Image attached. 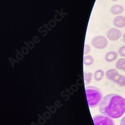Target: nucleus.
<instances>
[{
	"label": "nucleus",
	"instance_id": "f257e3e1",
	"mask_svg": "<svg viewBox=\"0 0 125 125\" xmlns=\"http://www.w3.org/2000/svg\"><path fill=\"white\" fill-rule=\"evenodd\" d=\"M99 110L104 115L112 119H118L125 113V99L116 94H110L104 97Z\"/></svg>",
	"mask_w": 125,
	"mask_h": 125
},
{
	"label": "nucleus",
	"instance_id": "f03ea898",
	"mask_svg": "<svg viewBox=\"0 0 125 125\" xmlns=\"http://www.w3.org/2000/svg\"><path fill=\"white\" fill-rule=\"evenodd\" d=\"M85 91L89 107L94 108L100 105L103 98L102 91L99 88L94 86L87 87Z\"/></svg>",
	"mask_w": 125,
	"mask_h": 125
},
{
	"label": "nucleus",
	"instance_id": "7ed1b4c3",
	"mask_svg": "<svg viewBox=\"0 0 125 125\" xmlns=\"http://www.w3.org/2000/svg\"><path fill=\"white\" fill-rule=\"evenodd\" d=\"M106 75L108 80L115 83L120 87L125 86V76L121 75L117 69H112L108 70Z\"/></svg>",
	"mask_w": 125,
	"mask_h": 125
},
{
	"label": "nucleus",
	"instance_id": "20e7f679",
	"mask_svg": "<svg viewBox=\"0 0 125 125\" xmlns=\"http://www.w3.org/2000/svg\"><path fill=\"white\" fill-rule=\"evenodd\" d=\"M95 125H115L112 118L104 115H97L93 118Z\"/></svg>",
	"mask_w": 125,
	"mask_h": 125
},
{
	"label": "nucleus",
	"instance_id": "39448f33",
	"mask_svg": "<svg viewBox=\"0 0 125 125\" xmlns=\"http://www.w3.org/2000/svg\"><path fill=\"white\" fill-rule=\"evenodd\" d=\"M92 45L98 49H104L108 45V41L106 37L98 36L94 38L92 41Z\"/></svg>",
	"mask_w": 125,
	"mask_h": 125
},
{
	"label": "nucleus",
	"instance_id": "423d86ee",
	"mask_svg": "<svg viewBox=\"0 0 125 125\" xmlns=\"http://www.w3.org/2000/svg\"><path fill=\"white\" fill-rule=\"evenodd\" d=\"M122 36L121 31L117 28H113L109 30L107 33V37L112 41H116L120 39Z\"/></svg>",
	"mask_w": 125,
	"mask_h": 125
},
{
	"label": "nucleus",
	"instance_id": "0eeeda50",
	"mask_svg": "<svg viewBox=\"0 0 125 125\" xmlns=\"http://www.w3.org/2000/svg\"><path fill=\"white\" fill-rule=\"evenodd\" d=\"M113 25L118 28H123L125 27V17L119 15L116 16L113 20Z\"/></svg>",
	"mask_w": 125,
	"mask_h": 125
},
{
	"label": "nucleus",
	"instance_id": "6e6552de",
	"mask_svg": "<svg viewBox=\"0 0 125 125\" xmlns=\"http://www.w3.org/2000/svg\"><path fill=\"white\" fill-rule=\"evenodd\" d=\"M124 11V8L120 5H114L110 8V12L114 15L121 14Z\"/></svg>",
	"mask_w": 125,
	"mask_h": 125
},
{
	"label": "nucleus",
	"instance_id": "1a4fd4ad",
	"mask_svg": "<svg viewBox=\"0 0 125 125\" xmlns=\"http://www.w3.org/2000/svg\"><path fill=\"white\" fill-rule=\"evenodd\" d=\"M118 57V53L115 51H110L107 53L105 55V60L109 62H112L117 59Z\"/></svg>",
	"mask_w": 125,
	"mask_h": 125
},
{
	"label": "nucleus",
	"instance_id": "9d476101",
	"mask_svg": "<svg viewBox=\"0 0 125 125\" xmlns=\"http://www.w3.org/2000/svg\"><path fill=\"white\" fill-rule=\"evenodd\" d=\"M104 76H105V72L103 70L100 69L95 71L94 75V78L96 81L99 82L103 79Z\"/></svg>",
	"mask_w": 125,
	"mask_h": 125
},
{
	"label": "nucleus",
	"instance_id": "9b49d317",
	"mask_svg": "<svg viewBox=\"0 0 125 125\" xmlns=\"http://www.w3.org/2000/svg\"><path fill=\"white\" fill-rule=\"evenodd\" d=\"M116 68L117 69L125 71V58L119 59L116 63Z\"/></svg>",
	"mask_w": 125,
	"mask_h": 125
},
{
	"label": "nucleus",
	"instance_id": "f8f14e48",
	"mask_svg": "<svg viewBox=\"0 0 125 125\" xmlns=\"http://www.w3.org/2000/svg\"><path fill=\"white\" fill-rule=\"evenodd\" d=\"M93 73H84V82L86 85H89L92 82V78H93Z\"/></svg>",
	"mask_w": 125,
	"mask_h": 125
},
{
	"label": "nucleus",
	"instance_id": "ddd939ff",
	"mask_svg": "<svg viewBox=\"0 0 125 125\" xmlns=\"http://www.w3.org/2000/svg\"><path fill=\"white\" fill-rule=\"evenodd\" d=\"M94 62V59L93 57L91 55L85 56L84 57V64L87 66H91L92 65Z\"/></svg>",
	"mask_w": 125,
	"mask_h": 125
},
{
	"label": "nucleus",
	"instance_id": "4468645a",
	"mask_svg": "<svg viewBox=\"0 0 125 125\" xmlns=\"http://www.w3.org/2000/svg\"><path fill=\"white\" fill-rule=\"evenodd\" d=\"M118 54L120 56L125 58V45L120 48L118 50Z\"/></svg>",
	"mask_w": 125,
	"mask_h": 125
},
{
	"label": "nucleus",
	"instance_id": "2eb2a0df",
	"mask_svg": "<svg viewBox=\"0 0 125 125\" xmlns=\"http://www.w3.org/2000/svg\"><path fill=\"white\" fill-rule=\"evenodd\" d=\"M91 51V47L89 45L86 44L85 45V48H84V54L85 55L88 54L89 53V52Z\"/></svg>",
	"mask_w": 125,
	"mask_h": 125
},
{
	"label": "nucleus",
	"instance_id": "dca6fc26",
	"mask_svg": "<svg viewBox=\"0 0 125 125\" xmlns=\"http://www.w3.org/2000/svg\"><path fill=\"white\" fill-rule=\"evenodd\" d=\"M120 125H125V116L122 119Z\"/></svg>",
	"mask_w": 125,
	"mask_h": 125
},
{
	"label": "nucleus",
	"instance_id": "f3484780",
	"mask_svg": "<svg viewBox=\"0 0 125 125\" xmlns=\"http://www.w3.org/2000/svg\"><path fill=\"white\" fill-rule=\"evenodd\" d=\"M123 41H124V42L125 43V33L123 35Z\"/></svg>",
	"mask_w": 125,
	"mask_h": 125
},
{
	"label": "nucleus",
	"instance_id": "a211bd4d",
	"mask_svg": "<svg viewBox=\"0 0 125 125\" xmlns=\"http://www.w3.org/2000/svg\"><path fill=\"white\" fill-rule=\"evenodd\" d=\"M112 1L113 2H117V1H119V0H112Z\"/></svg>",
	"mask_w": 125,
	"mask_h": 125
},
{
	"label": "nucleus",
	"instance_id": "6ab92c4d",
	"mask_svg": "<svg viewBox=\"0 0 125 125\" xmlns=\"http://www.w3.org/2000/svg\"></svg>",
	"mask_w": 125,
	"mask_h": 125
}]
</instances>
